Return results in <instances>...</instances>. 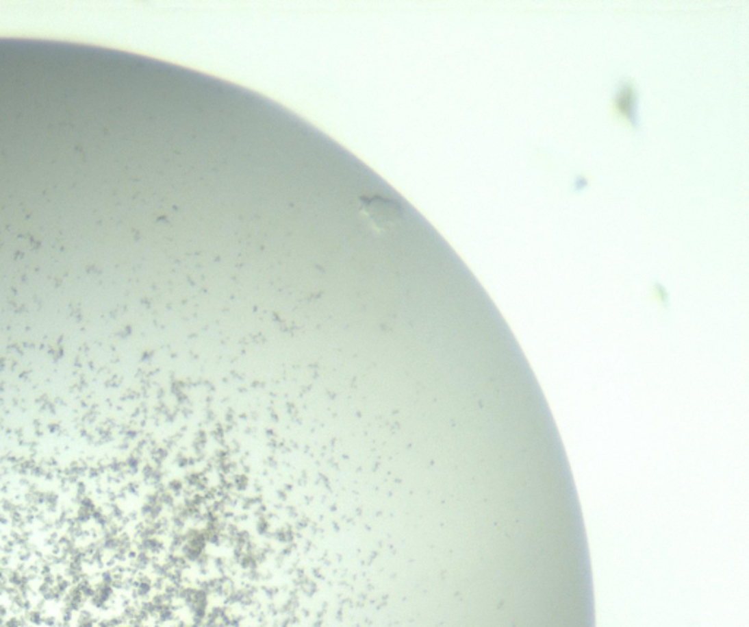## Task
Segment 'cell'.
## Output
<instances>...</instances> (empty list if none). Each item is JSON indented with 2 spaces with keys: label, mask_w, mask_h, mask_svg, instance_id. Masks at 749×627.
Instances as JSON below:
<instances>
[{
  "label": "cell",
  "mask_w": 749,
  "mask_h": 627,
  "mask_svg": "<svg viewBox=\"0 0 749 627\" xmlns=\"http://www.w3.org/2000/svg\"><path fill=\"white\" fill-rule=\"evenodd\" d=\"M363 208H366L369 217L377 220L378 223L391 221V219H394L398 211V208L392 203H390V201H385L381 198L369 199L368 206H363Z\"/></svg>",
  "instance_id": "1"
}]
</instances>
